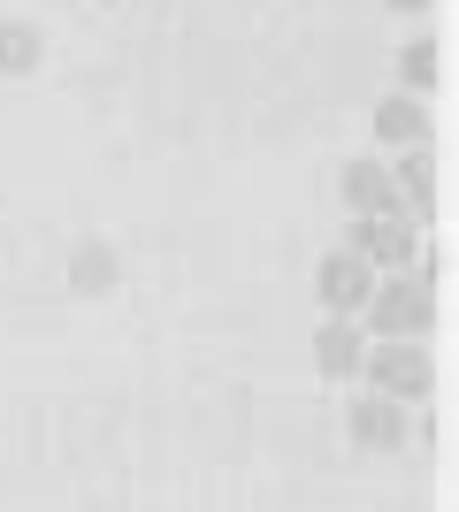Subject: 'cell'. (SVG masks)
Instances as JSON below:
<instances>
[{"instance_id":"cell-1","label":"cell","mask_w":459,"mask_h":512,"mask_svg":"<svg viewBox=\"0 0 459 512\" xmlns=\"http://www.w3.org/2000/svg\"><path fill=\"white\" fill-rule=\"evenodd\" d=\"M360 329L375 337H429V321H437V283H421L414 268H391V276L368 283V299H360Z\"/></svg>"},{"instance_id":"cell-2","label":"cell","mask_w":459,"mask_h":512,"mask_svg":"<svg viewBox=\"0 0 459 512\" xmlns=\"http://www.w3.org/2000/svg\"><path fill=\"white\" fill-rule=\"evenodd\" d=\"M352 383L383 390V398H398V406H421L429 383H437V360H429L421 337H375L368 352H360V375H352Z\"/></svg>"},{"instance_id":"cell-3","label":"cell","mask_w":459,"mask_h":512,"mask_svg":"<svg viewBox=\"0 0 459 512\" xmlns=\"http://www.w3.org/2000/svg\"><path fill=\"white\" fill-rule=\"evenodd\" d=\"M345 245L368 260L375 276H391V268H414V253H421V222H414V214H398V207H383V214H352Z\"/></svg>"},{"instance_id":"cell-4","label":"cell","mask_w":459,"mask_h":512,"mask_svg":"<svg viewBox=\"0 0 459 512\" xmlns=\"http://www.w3.org/2000/svg\"><path fill=\"white\" fill-rule=\"evenodd\" d=\"M368 283H375V268L352 245H329L322 253V268H314V291H322V306L329 314H360V299H368Z\"/></svg>"},{"instance_id":"cell-5","label":"cell","mask_w":459,"mask_h":512,"mask_svg":"<svg viewBox=\"0 0 459 512\" xmlns=\"http://www.w3.org/2000/svg\"><path fill=\"white\" fill-rule=\"evenodd\" d=\"M360 352H368V337H360L352 314H329L322 329H314V367H322L329 383H352V375H360Z\"/></svg>"},{"instance_id":"cell-6","label":"cell","mask_w":459,"mask_h":512,"mask_svg":"<svg viewBox=\"0 0 459 512\" xmlns=\"http://www.w3.org/2000/svg\"><path fill=\"white\" fill-rule=\"evenodd\" d=\"M337 192H345L352 214H383V207H398V184H391V161H383V153H360V161H345Z\"/></svg>"},{"instance_id":"cell-7","label":"cell","mask_w":459,"mask_h":512,"mask_svg":"<svg viewBox=\"0 0 459 512\" xmlns=\"http://www.w3.org/2000/svg\"><path fill=\"white\" fill-rule=\"evenodd\" d=\"M391 184H398V214L429 222V207H437V153L406 146V153H398V169H391Z\"/></svg>"},{"instance_id":"cell-8","label":"cell","mask_w":459,"mask_h":512,"mask_svg":"<svg viewBox=\"0 0 459 512\" xmlns=\"http://www.w3.org/2000/svg\"><path fill=\"white\" fill-rule=\"evenodd\" d=\"M375 138H383L391 153L429 146V107H421V92H391V100L375 107Z\"/></svg>"},{"instance_id":"cell-9","label":"cell","mask_w":459,"mask_h":512,"mask_svg":"<svg viewBox=\"0 0 459 512\" xmlns=\"http://www.w3.org/2000/svg\"><path fill=\"white\" fill-rule=\"evenodd\" d=\"M352 436H360L368 451L406 444V406H398V398H383V390H368V398L352 406Z\"/></svg>"},{"instance_id":"cell-10","label":"cell","mask_w":459,"mask_h":512,"mask_svg":"<svg viewBox=\"0 0 459 512\" xmlns=\"http://www.w3.org/2000/svg\"><path fill=\"white\" fill-rule=\"evenodd\" d=\"M398 77H406V92H437V39H406L398 46Z\"/></svg>"},{"instance_id":"cell-11","label":"cell","mask_w":459,"mask_h":512,"mask_svg":"<svg viewBox=\"0 0 459 512\" xmlns=\"http://www.w3.org/2000/svg\"><path fill=\"white\" fill-rule=\"evenodd\" d=\"M31 62H39V39H31L23 23H0V69L16 77V69H31Z\"/></svg>"},{"instance_id":"cell-12","label":"cell","mask_w":459,"mask_h":512,"mask_svg":"<svg viewBox=\"0 0 459 512\" xmlns=\"http://www.w3.org/2000/svg\"><path fill=\"white\" fill-rule=\"evenodd\" d=\"M391 8H429V0H391Z\"/></svg>"}]
</instances>
